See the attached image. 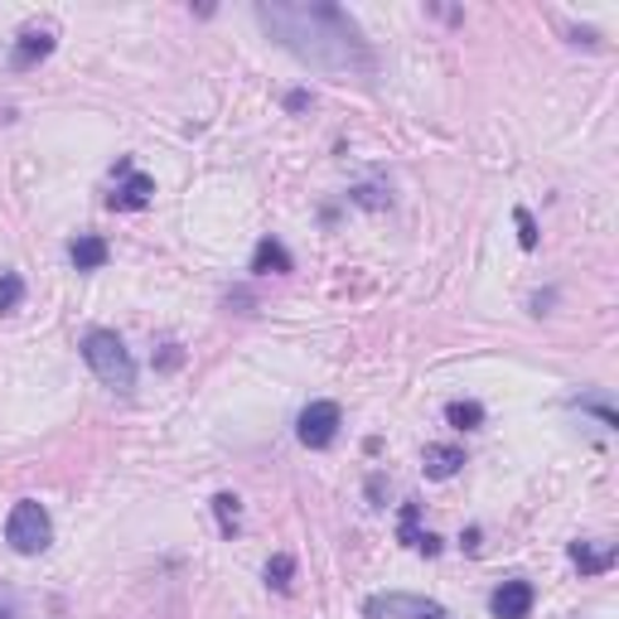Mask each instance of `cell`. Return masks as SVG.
<instances>
[{"label":"cell","mask_w":619,"mask_h":619,"mask_svg":"<svg viewBox=\"0 0 619 619\" xmlns=\"http://www.w3.org/2000/svg\"><path fill=\"white\" fill-rule=\"evenodd\" d=\"M5 542L15 548L20 556H40L48 542H54V523H48V513L34 499H20L10 508V523H5Z\"/></svg>","instance_id":"3"},{"label":"cell","mask_w":619,"mask_h":619,"mask_svg":"<svg viewBox=\"0 0 619 619\" xmlns=\"http://www.w3.org/2000/svg\"><path fill=\"white\" fill-rule=\"evenodd\" d=\"M431 605L435 600H421V596H373L363 605V615L368 619H421Z\"/></svg>","instance_id":"7"},{"label":"cell","mask_w":619,"mask_h":619,"mask_svg":"<svg viewBox=\"0 0 619 619\" xmlns=\"http://www.w3.org/2000/svg\"><path fill=\"white\" fill-rule=\"evenodd\" d=\"M489 610H494V619H528L532 615V586L528 581H504V586L494 590Z\"/></svg>","instance_id":"6"},{"label":"cell","mask_w":619,"mask_h":619,"mask_svg":"<svg viewBox=\"0 0 619 619\" xmlns=\"http://www.w3.org/2000/svg\"><path fill=\"white\" fill-rule=\"evenodd\" d=\"M257 15L266 30L281 40L296 58H306L310 68L324 73H373V54L363 44L358 24L344 15L339 5H286V0H272V5H257Z\"/></svg>","instance_id":"1"},{"label":"cell","mask_w":619,"mask_h":619,"mask_svg":"<svg viewBox=\"0 0 619 619\" xmlns=\"http://www.w3.org/2000/svg\"><path fill=\"white\" fill-rule=\"evenodd\" d=\"M572 562L581 576H600L615 566V542H572Z\"/></svg>","instance_id":"8"},{"label":"cell","mask_w":619,"mask_h":619,"mask_svg":"<svg viewBox=\"0 0 619 619\" xmlns=\"http://www.w3.org/2000/svg\"><path fill=\"white\" fill-rule=\"evenodd\" d=\"M68 257H73V266H78V272H97V266H107V242L92 237V233H82V237L68 247Z\"/></svg>","instance_id":"13"},{"label":"cell","mask_w":619,"mask_h":619,"mask_svg":"<svg viewBox=\"0 0 619 619\" xmlns=\"http://www.w3.org/2000/svg\"><path fill=\"white\" fill-rule=\"evenodd\" d=\"M417 518H421V504H417V499H407V508H402V528H397V532H402L407 548H417V552L435 556V552H441V542H435L431 532H421V528H417Z\"/></svg>","instance_id":"12"},{"label":"cell","mask_w":619,"mask_h":619,"mask_svg":"<svg viewBox=\"0 0 619 619\" xmlns=\"http://www.w3.org/2000/svg\"><path fill=\"white\" fill-rule=\"evenodd\" d=\"M290 266H296V262H290V252L276 237H262L257 252H252V272H257V276H286Z\"/></svg>","instance_id":"10"},{"label":"cell","mask_w":619,"mask_h":619,"mask_svg":"<svg viewBox=\"0 0 619 619\" xmlns=\"http://www.w3.org/2000/svg\"><path fill=\"white\" fill-rule=\"evenodd\" d=\"M0 619H20V615H15V605H10V600H0Z\"/></svg>","instance_id":"19"},{"label":"cell","mask_w":619,"mask_h":619,"mask_svg":"<svg viewBox=\"0 0 619 619\" xmlns=\"http://www.w3.org/2000/svg\"><path fill=\"white\" fill-rule=\"evenodd\" d=\"M82 358H88V368L97 373V383L112 387V393H131V387H136V363H131L126 344H121L112 330H92L82 339Z\"/></svg>","instance_id":"2"},{"label":"cell","mask_w":619,"mask_h":619,"mask_svg":"<svg viewBox=\"0 0 619 619\" xmlns=\"http://www.w3.org/2000/svg\"><path fill=\"white\" fill-rule=\"evenodd\" d=\"M445 421L460 431H475V427H484V407L479 402H451L445 407Z\"/></svg>","instance_id":"14"},{"label":"cell","mask_w":619,"mask_h":619,"mask_svg":"<svg viewBox=\"0 0 619 619\" xmlns=\"http://www.w3.org/2000/svg\"><path fill=\"white\" fill-rule=\"evenodd\" d=\"M20 300H24V281L15 272H0V314L20 310Z\"/></svg>","instance_id":"17"},{"label":"cell","mask_w":619,"mask_h":619,"mask_svg":"<svg viewBox=\"0 0 619 619\" xmlns=\"http://www.w3.org/2000/svg\"><path fill=\"white\" fill-rule=\"evenodd\" d=\"M460 465H465V451H460V445H427V451H421L427 479H451V475H460Z\"/></svg>","instance_id":"9"},{"label":"cell","mask_w":619,"mask_h":619,"mask_svg":"<svg viewBox=\"0 0 619 619\" xmlns=\"http://www.w3.org/2000/svg\"><path fill=\"white\" fill-rule=\"evenodd\" d=\"M213 513H218V528H223V538H233V532H237V513H242V508H237V494H218V499H213Z\"/></svg>","instance_id":"15"},{"label":"cell","mask_w":619,"mask_h":619,"mask_svg":"<svg viewBox=\"0 0 619 619\" xmlns=\"http://www.w3.org/2000/svg\"><path fill=\"white\" fill-rule=\"evenodd\" d=\"M48 54H54V34L48 30H24L20 44H15V68H34Z\"/></svg>","instance_id":"11"},{"label":"cell","mask_w":619,"mask_h":619,"mask_svg":"<svg viewBox=\"0 0 619 619\" xmlns=\"http://www.w3.org/2000/svg\"><path fill=\"white\" fill-rule=\"evenodd\" d=\"M290 576H296V562H290L286 552L266 562V586H272V590H290Z\"/></svg>","instance_id":"16"},{"label":"cell","mask_w":619,"mask_h":619,"mask_svg":"<svg viewBox=\"0 0 619 619\" xmlns=\"http://www.w3.org/2000/svg\"><path fill=\"white\" fill-rule=\"evenodd\" d=\"M151 194H155V179L131 169V175H121V185L107 194V203H112L117 213H136V209H145V203H151Z\"/></svg>","instance_id":"5"},{"label":"cell","mask_w":619,"mask_h":619,"mask_svg":"<svg viewBox=\"0 0 619 619\" xmlns=\"http://www.w3.org/2000/svg\"><path fill=\"white\" fill-rule=\"evenodd\" d=\"M339 407L334 402H310L306 411H300V421H296V435H300V445H310V451H324V445L339 435Z\"/></svg>","instance_id":"4"},{"label":"cell","mask_w":619,"mask_h":619,"mask_svg":"<svg viewBox=\"0 0 619 619\" xmlns=\"http://www.w3.org/2000/svg\"><path fill=\"white\" fill-rule=\"evenodd\" d=\"M513 223H518V242H523V247H538V223H532V213L518 209Z\"/></svg>","instance_id":"18"}]
</instances>
